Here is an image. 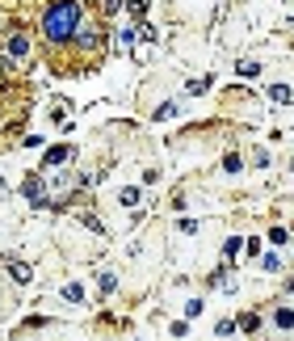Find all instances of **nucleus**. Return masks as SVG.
Listing matches in <instances>:
<instances>
[{
	"label": "nucleus",
	"instance_id": "nucleus-12",
	"mask_svg": "<svg viewBox=\"0 0 294 341\" xmlns=\"http://www.w3.org/2000/svg\"><path fill=\"white\" fill-rule=\"evenodd\" d=\"M256 324H261V320H256L252 312H248V316H240V328H244V333H256Z\"/></svg>",
	"mask_w": 294,
	"mask_h": 341
},
{
	"label": "nucleus",
	"instance_id": "nucleus-6",
	"mask_svg": "<svg viewBox=\"0 0 294 341\" xmlns=\"http://www.w3.org/2000/svg\"><path fill=\"white\" fill-rule=\"evenodd\" d=\"M9 274H13L17 282H30V278H34V269H30L26 261H13V265H9Z\"/></svg>",
	"mask_w": 294,
	"mask_h": 341
},
{
	"label": "nucleus",
	"instance_id": "nucleus-3",
	"mask_svg": "<svg viewBox=\"0 0 294 341\" xmlns=\"http://www.w3.org/2000/svg\"><path fill=\"white\" fill-rule=\"evenodd\" d=\"M26 198L34 207H46V194H42V177H26Z\"/></svg>",
	"mask_w": 294,
	"mask_h": 341
},
{
	"label": "nucleus",
	"instance_id": "nucleus-11",
	"mask_svg": "<svg viewBox=\"0 0 294 341\" xmlns=\"http://www.w3.org/2000/svg\"><path fill=\"white\" fill-rule=\"evenodd\" d=\"M63 299H67V303H84V291H80V287H67Z\"/></svg>",
	"mask_w": 294,
	"mask_h": 341
},
{
	"label": "nucleus",
	"instance_id": "nucleus-5",
	"mask_svg": "<svg viewBox=\"0 0 294 341\" xmlns=\"http://www.w3.org/2000/svg\"><path fill=\"white\" fill-rule=\"evenodd\" d=\"M269 97H273L277 105H290V101H294V93H290L286 85H273V89H269Z\"/></svg>",
	"mask_w": 294,
	"mask_h": 341
},
{
	"label": "nucleus",
	"instance_id": "nucleus-18",
	"mask_svg": "<svg viewBox=\"0 0 294 341\" xmlns=\"http://www.w3.org/2000/svg\"><path fill=\"white\" fill-rule=\"evenodd\" d=\"M118 5H122V0H105V13H114V9H118Z\"/></svg>",
	"mask_w": 294,
	"mask_h": 341
},
{
	"label": "nucleus",
	"instance_id": "nucleus-2",
	"mask_svg": "<svg viewBox=\"0 0 294 341\" xmlns=\"http://www.w3.org/2000/svg\"><path fill=\"white\" fill-rule=\"evenodd\" d=\"M5 51H9V59H26V55H30V38H26V34H9Z\"/></svg>",
	"mask_w": 294,
	"mask_h": 341
},
{
	"label": "nucleus",
	"instance_id": "nucleus-1",
	"mask_svg": "<svg viewBox=\"0 0 294 341\" xmlns=\"http://www.w3.org/2000/svg\"><path fill=\"white\" fill-rule=\"evenodd\" d=\"M80 17H84V13H80V5H76V0H55V5L42 13V34H46V42L59 46V42L76 38Z\"/></svg>",
	"mask_w": 294,
	"mask_h": 341
},
{
	"label": "nucleus",
	"instance_id": "nucleus-10",
	"mask_svg": "<svg viewBox=\"0 0 294 341\" xmlns=\"http://www.w3.org/2000/svg\"><path fill=\"white\" fill-rule=\"evenodd\" d=\"M235 333V320H219L215 324V337H231Z\"/></svg>",
	"mask_w": 294,
	"mask_h": 341
},
{
	"label": "nucleus",
	"instance_id": "nucleus-13",
	"mask_svg": "<svg viewBox=\"0 0 294 341\" xmlns=\"http://www.w3.org/2000/svg\"><path fill=\"white\" fill-rule=\"evenodd\" d=\"M185 316H189V320H193V316H202V299H189V303H185Z\"/></svg>",
	"mask_w": 294,
	"mask_h": 341
},
{
	"label": "nucleus",
	"instance_id": "nucleus-7",
	"mask_svg": "<svg viewBox=\"0 0 294 341\" xmlns=\"http://www.w3.org/2000/svg\"><path fill=\"white\" fill-rule=\"evenodd\" d=\"M67 156H72L67 148H51V152H46V169H55V164H63Z\"/></svg>",
	"mask_w": 294,
	"mask_h": 341
},
{
	"label": "nucleus",
	"instance_id": "nucleus-15",
	"mask_svg": "<svg viewBox=\"0 0 294 341\" xmlns=\"http://www.w3.org/2000/svg\"><path fill=\"white\" fill-rule=\"evenodd\" d=\"M126 5H131V13H135V17H143V13H147V0H126Z\"/></svg>",
	"mask_w": 294,
	"mask_h": 341
},
{
	"label": "nucleus",
	"instance_id": "nucleus-14",
	"mask_svg": "<svg viewBox=\"0 0 294 341\" xmlns=\"http://www.w3.org/2000/svg\"><path fill=\"white\" fill-rule=\"evenodd\" d=\"M118 287V274H110V269H105V274H101V291H114Z\"/></svg>",
	"mask_w": 294,
	"mask_h": 341
},
{
	"label": "nucleus",
	"instance_id": "nucleus-8",
	"mask_svg": "<svg viewBox=\"0 0 294 341\" xmlns=\"http://www.w3.org/2000/svg\"><path fill=\"white\" fill-rule=\"evenodd\" d=\"M118 202L122 207H139V185H126V190L118 194Z\"/></svg>",
	"mask_w": 294,
	"mask_h": 341
},
{
	"label": "nucleus",
	"instance_id": "nucleus-4",
	"mask_svg": "<svg viewBox=\"0 0 294 341\" xmlns=\"http://www.w3.org/2000/svg\"><path fill=\"white\" fill-rule=\"evenodd\" d=\"M235 72H240L244 80H256V76H261V63H256V59H240V63H235Z\"/></svg>",
	"mask_w": 294,
	"mask_h": 341
},
{
	"label": "nucleus",
	"instance_id": "nucleus-16",
	"mask_svg": "<svg viewBox=\"0 0 294 341\" xmlns=\"http://www.w3.org/2000/svg\"><path fill=\"white\" fill-rule=\"evenodd\" d=\"M172 114H176V101H168V105H160V110H156V118H172Z\"/></svg>",
	"mask_w": 294,
	"mask_h": 341
},
{
	"label": "nucleus",
	"instance_id": "nucleus-17",
	"mask_svg": "<svg viewBox=\"0 0 294 341\" xmlns=\"http://www.w3.org/2000/svg\"><path fill=\"white\" fill-rule=\"evenodd\" d=\"M223 173H240V156H227V160H223Z\"/></svg>",
	"mask_w": 294,
	"mask_h": 341
},
{
	"label": "nucleus",
	"instance_id": "nucleus-9",
	"mask_svg": "<svg viewBox=\"0 0 294 341\" xmlns=\"http://www.w3.org/2000/svg\"><path fill=\"white\" fill-rule=\"evenodd\" d=\"M277 328H294V308H281L277 312Z\"/></svg>",
	"mask_w": 294,
	"mask_h": 341
}]
</instances>
